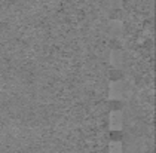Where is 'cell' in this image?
Segmentation results:
<instances>
[{
  "instance_id": "cell-1",
  "label": "cell",
  "mask_w": 156,
  "mask_h": 153,
  "mask_svg": "<svg viewBox=\"0 0 156 153\" xmlns=\"http://www.w3.org/2000/svg\"><path fill=\"white\" fill-rule=\"evenodd\" d=\"M112 126H113V128L120 126V116L119 115H113V118H112Z\"/></svg>"
}]
</instances>
